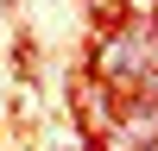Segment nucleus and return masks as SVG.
<instances>
[{
	"label": "nucleus",
	"mask_w": 158,
	"mask_h": 151,
	"mask_svg": "<svg viewBox=\"0 0 158 151\" xmlns=\"http://www.w3.org/2000/svg\"><path fill=\"white\" fill-rule=\"evenodd\" d=\"M133 6V19H152V0H127Z\"/></svg>",
	"instance_id": "f03ea898"
},
{
	"label": "nucleus",
	"mask_w": 158,
	"mask_h": 151,
	"mask_svg": "<svg viewBox=\"0 0 158 151\" xmlns=\"http://www.w3.org/2000/svg\"><path fill=\"white\" fill-rule=\"evenodd\" d=\"M95 76L108 88L133 82L139 95H152V19H133V32H114L108 44L95 50Z\"/></svg>",
	"instance_id": "f257e3e1"
}]
</instances>
